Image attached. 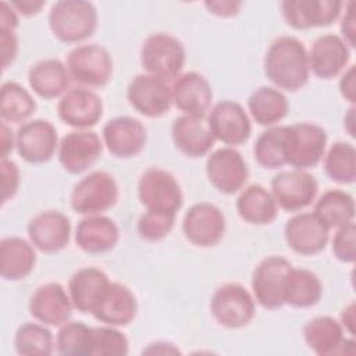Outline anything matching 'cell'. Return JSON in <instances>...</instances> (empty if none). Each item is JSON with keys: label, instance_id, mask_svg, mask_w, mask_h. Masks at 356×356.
Wrapping results in <instances>:
<instances>
[{"label": "cell", "instance_id": "6da1fadb", "mask_svg": "<svg viewBox=\"0 0 356 356\" xmlns=\"http://www.w3.org/2000/svg\"><path fill=\"white\" fill-rule=\"evenodd\" d=\"M263 68L277 89L298 92L309 82L310 76L307 50L303 42L289 35L278 36L264 54Z\"/></svg>", "mask_w": 356, "mask_h": 356}, {"label": "cell", "instance_id": "7a4b0ae2", "mask_svg": "<svg viewBox=\"0 0 356 356\" xmlns=\"http://www.w3.org/2000/svg\"><path fill=\"white\" fill-rule=\"evenodd\" d=\"M96 7L83 0L56 1L49 13V26L54 38L64 43H79L90 38L97 28Z\"/></svg>", "mask_w": 356, "mask_h": 356}, {"label": "cell", "instance_id": "3957f363", "mask_svg": "<svg viewBox=\"0 0 356 356\" xmlns=\"http://www.w3.org/2000/svg\"><path fill=\"white\" fill-rule=\"evenodd\" d=\"M185 60L186 54L182 42L167 32L149 35L140 47L143 70L165 81L177 79L181 75Z\"/></svg>", "mask_w": 356, "mask_h": 356}, {"label": "cell", "instance_id": "277c9868", "mask_svg": "<svg viewBox=\"0 0 356 356\" xmlns=\"http://www.w3.org/2000/svg\"><path fill=\"white\" fill-rule=\"evenodd\" d=\"M118 200L115 178L106 171H93L79 179L70 195L71 209L76 214L95 216L111 209Z\"/></svg>", "mask_w": 356, "mask_h": 356}, {"label": "cell", "instance_id": "5b68a950", "mask_svg": "<svg viewBox=\"0 0 356 356\" xmlns=\"http://www.w3.org/2000/svg\"><path fill=\"white\" fill-rule=\"evenodd\" d=\"M65 67L74 82L89 88L107 85L114 70L111 54L97 43L74 47L67 56Z\"/></svg>", "mask_w": 356, "mask_h": 356}, {"label": "cell", "instance_id": "8992f818", "mask_svg": "<svg viewBox=\"0 0 356 356\" xmlns=\"http://www.w3.org/2000/svg\"><path fill=\"white\" fill-rule=\"evenodd\" d=\"M138 197L146 210L171 214H177L184 203L182 189L177 178L157 167L147 168L140 174Z\"/></svg>", "mask_w": 356, "mask_h": 356}, {"label": "cell", "instance_id": "52a82bcc", "mask_svg": "<svg viewBox=\"0 0 356 356\" xmlns=\"http://www.w3.org/2000/svg\"><path fill=\"white\" fill-rule=\"evenodd\" d=\"M210 312L220 325L236 330L246 327L253 320L256 303L245 286L229 282L216 289L210 300Z\"/></svg>", "mask_w": 356, "mask_h": 356}, {"label": "cell", "instance_id": "ba28073f", "mask_svg": "<svg viewBox=\"0 0 356 356\" xmlns=\"http://www.w3.org/2000/svg\"><path fill=\"white\" fill-rule=\"evenodd\" d=\"M327 132L313 122H298L288 125L286 164L295 170H309L316 167L327 147Z\"/></svg>", "mask_w": 356, "mask_h": 356}, {"label": "cell", "instance_id": "9c48e42d", "mask_svg": "<svg viewBox=\"0 0 356 356\" xmlns=\"http://www.w3.org/2000/svg\"><path fill=\"white\" fill-rule=\"evenodd\" d=\"M292 268L289 260L282 256H268L253 270L252 291L254 300L264 309H281L284 302V284Z\"/></svg>", "mask_w": 356, "mask_h": 356}, {"label": "cell", "instance_id": "30bf717a", "mask_svg": "<svg viewBox=\"0 0 356 356\" xmlns=\"http://www.w3.org/2000/svg\"><path fill=\"white\" fill-rule=\"evenodd\" d=\"M127 100L134 110L149 118L164 115L172 104V86L150 74H139L127 88Z\"/></svg>", "mask_w": 356, "mask_h": 356}, {"label": "cell", "instance_id": "8fae6325", "mask_svg": "<svg viewBox=\"0 0 356 356\" xmlns=\"http://www.w3.org/2000/svg\"><path fill=\"white\" fill-rule=\"evenodd\" d=\"M318 184L305 170L281 171L271 179V195L278 207L285 211H300L316 199Z\"/></svg>", "mask_w": 356, "mask_h": 356}, {"label": "cell", "instance_id": "7c38bea8", "mask_svg": "<svg viewBox=\"0 0 356 356\" xmlns=\"http://www.w3.org/2000/svg\"><path fill=\"white\" fill-rule=\"evenodd\" d=\"M57 149V131L47 120H29L17 129L15 150L29 164L47 163Z\"/></svg>", "mask_w": 356, "mask_h": 356}, {"label": "cell", "instance_id": "4fadbf2b", "mask_svg": "<svg viewBox=\"0 0 356 356\" xmlns=\"http://www.w3.org/2000/svg\"><path fill=\"white\" fill-rule=\"evenodd\" d=\"M222 211L207 202L192 204L184 216L182 232L192 245L199 248L216 246L225 234Z\"/></svg>", "mask_w": 356, "mask_h": 356}, {"label": "cell", "instance_id": "5bb4252c", "mask_svg": "<svg viewBox=\"0 0 356 356\" xmlns=\"http://www.w3.org/2000/svg\"><path fill=\"white\" fill-rule=\"evenodd\" d=\"M206 174L214 189L225 195H234L245 186L249 170L238 150L234 147H221L209 154Z\"/></svg>", "mask_w": 356, "mask_h": 356}, {"label": "cell", "instance_id": "9a60e30c", "mask_svg": "<svg viewBox=\"0 0 356 356\" xmlns=\"http://www.w3.org/2000/svg\"><path fill=\"white\" fill-rule=\"evenodd\" d=\"M103 152L100 136L89 129L68 132L58 143L57 156L61 167L70 174H81L92 167Z\"/></svg>", "mask_w": 356, "mask_h": 356}, {"label": "cell", "instance_id": "2e32d148", "mask_svg": "<svg viewBox=\"0 0 356 356\" xmlns=\"http://www.w3.org/2000/svg\"><path fill=\"white\" fill-rule=\"evenodd\" d=\"M207 124L214 139L229 146L245 143L252 132L249 115L243 107L234 100L216 103L209 111Z\"/></svg>", "mask_w": 356, "mask_h": 356}, {"label": "cell", "instance_id": "e0dca14e", "mask_svg": "<svg viewBox=\"0 0 356 356\" xmlns=\"http://www.w3.org/2000/svg\"><path fill=\"white\" fill-rule=\"evenodd\" d=\"M343 3L338 0H284L281 13L285 22L296 29L330 26L342 13Z\"/></svg>", "mask_w": 356, "mask_h": 356}, {"label": "cell", "instance_id": "ac0fdd59", "mask_svg": "<svg viewBox=\"0 0 356 356\" xmlns=\"http://www.w3.org/2000/svg\"><path fill=\"white\" fill-rule=\"evenodd\" d=\"M102 136L107 150L118 159L138 156L147 142L145 125L139 120L128 115L108 120L103 127Z\"/></svg>", "mask_w": 356, "mask_h": 356}, {"label": "cell", "instance_id": "d6986e66", "mask_svg": "<svg viewBox=\"0 0 356 356\" xmlns=\"http://www.w3.org/2000/svg\"><path fill=\"white\" fill-rule=\"evenodd\" d=\"M28 309L29 314L39 323L61 327L71 318L74 305L68 289L58 282H47L31 295Z\"/></svg>", "mask_w": 356, "mask_h": 356}, {"label": "cell", "instance_id": "ffe728a7", "mask_svg": "<svg viewBox=\"0 0 356 356\" xmlns=\"http://www.w3.org/2000/svg\"><path fill=\"white\" fill-rule=\"evenodd\" d=\"M303 338L307 346L318 356L353 355L355 341L345 338L343 328L331 316H318L303 327Z\"/></svg>", "mask_w": 356, "mask_h": 356}, {"label": "cell", "instance_id": "44dd1931", "mask_svg": "<svg viewBox=\"0 0 356 356\" xmlns=\"http://www.w3.org/2000/svg\"><path fill=\"white\" fill-rule=\"evenodd\" d=\"M309 68L320 79H332L342 74L350 61V47L335 33L318 36L307 53Z\"/></svg>", "mask_w": 356, "mask_h": 356}, {"label": "cell", "instance_id": "7402d4cb", "mask_svg": "<svg viewBox=\"0 0 356 356\" xmlns=\"http://www.w3.org/2000/svg\"><path fill=\"white\" fill-rule=\"evenodd\" d=\"M57 114L64 124L76 129H88L100 121L103 102L88 88L68 89L57 104Z\"/></svg>", "mask_w": 356, "mask_h": 356}, {"label": "cell", "instance_id": "603a6c76", "mask_svg": "<svg viewBox=\"0 0 356 356\" xmlns=\"http://www.w3.org/2000/svg\"><path fill=\"white\" fill-rule=\"evenodd\" d=\"M284 236L295 253L313 256L325 249L330 229L313 213H298L286 221Z\"/></svg>", "mask_w": 356, "mask_h": 356}, {"label": "cell", "instance_id": "cb8c5ba5", "mask_svg": "<svg viewBox=\"0 0 356 356\" xmlns=\"http://www.w3.org/2000/svg\"><path fill=\"white\" fill-rule=\"evenodd\" d=\"M31 243L43 253L63 250L71 238L70 218L57 210H46L36 214L26 227Z\"/></svg>", "mask_w": 356, "mask_h": 356}, {"label": "cell", "instance_id": "d4e9b609", "mask_svg": "<svg viewBox=\"0 0 356 356\" xmlns=\"http://www.w3.org/2000/svg\"><path fill=\"white\" fill-rule=\"evenodd\" d=\"M171 136L175 147L185 156L197 159L206 156L216 139L209 128L206 115H181L171 125Z\"/></svg>", "mask_w": 356, "mask_h": 356}, {"label": "cell", "instance_id": "484cf974", "mask_svg": "<svg viewBox=\"0 0 356 356\" xmlns=\"http://www.w3.org/2000/svg\"><path fill=\"white\" fill-rule=\"evenodd\" d=\"M211 100L213 90L209 81L196 71L181 74L172 83V103L185 115H206Z\"/></svg>", "mask_w": 356, "mask_h": 356}, {"label": "cell", "instance_id": "4316f807", "mask_svg": "<svg viewBox=\"0 0 356 356\" xmlns=\"http://www.w3.org/2000/svg\"><path fill=\"white\" fill-rule=\"evenodd\" d=\"M120 229L114 220L103 214L83 217L75 229L76 246L89 254H102L115 248Z\"/></svg>", "mask_w": 356, "mask_h": 356}, {"label": "cell", "instance_id": "83f0119b", "mask_svg": "<svg viewBox=\"0 0 356 356\" xmlns=\"http://www.w3.org/2000/svg\"><path fill=\"white\" fill-rule=\"evenodd\" d=\"M138 313V302L132 291L120 282H111L93 310L92 316L111 327H125L134 321Z\"/></svg>", "mask_w": 356, "mask_h": 356}, {"label": "cell", "instance_id": "f1b7e54d", "mask_svg": "<svg viewBox=\"0 0 356 356\" xmlns=\"http://www.w3.org/2000/svg\"><path fill=\"white\" fill-rule=\"evenodd\" d=\"M111 281L96 267H83L75 271L68 281V293L74 309L81 313H93Z\"/></svg>", "mask_w": 356, "mask_h": 356}, {"label": "cell", "instance_id": "f546056e", "mask_svg": "<svg viewBox=\"0 0 356 356\" xmlns=\"http://www.w3.org/2000/svg\"><path fill=\"white\" fill-rule=\"evenodd\" d=\"M35 246L21 236H6L0 241V274L7 281L26 278L35 268Z\"/></svg>", "mask_w": 356, "mask_h": 356}, {"label": "cell", "instance_id": "4dcf8cb0", "mask_svg": "<svg viewBox=\"0 0 356 356\" xmlns=\"http://www.w3.org/2000/svg\"><path fill=\"white\" fill-rule=\"evenodd\" d=\"M28 82L33 93L43 99L64 95L71 83L67 67L57 58H46L33 64L28 72Z\"/></svg>", "mask_w": 356, "mask_h": 356}, {"label": "cell", "instance_id": "1f68e13d", "mask_svg": "<svg viewBox=\"0 0 356 356\" xmlns=\"http://www.w3.org/2000/svg\"><path fill=\"white\" fill-rule=\"evenodd\" d=\"M235 206L239 217L253 225L271 224L278 216V206L271 192L259 184L242 189Z\"/></svg>", "mask_w": 356, "mask_h": 356}, {"label": "cell", "instance_id": "d6a6232c", "mask_svg": "<svg viewBox=\"0 0 356 356\" xmlns=\"http://www.w3.org/2000/svg\"><path fill=\"white\" fill-rule=\"evenodd\" d=\"M323 296V284L310 270L292 267L284 284V302L296 309L317 305Z\"/></svg>", "mask_w": 356, "mask_h": 356}, {"label": "cell", "instance_id": "836d02e7", "mask_svg": "<svg viewBox=\"0 0 356 356\" xmlns=\"http://www.w3.org/2000/svg\"><path fill=\"white\" fill-rule=\"evenodd\" d=\"M248 108L252 118L259 125L274 127L286 117L289 103L286 96L280 89L261 86L250 95Z\"/></svg>", "mask_w": 356, "mask_h": 356}, {"label": "cell", "instance_id": "e575fe53", "mask_svg": "<svg viewBox=\"0 0 356 356\" xmlns=\"http://www.w3.org/2000/svg\"><path fill=\"white\" fill-rule=\"evenodd\" d=\"M313 214L328 228H339L355 220L353 196L341 189L325 191L314 204Z\"/></svg>", "mask_w": 356, "mask_h": 356}, {"label": "cell", "instance_id": "d590c367", "mask_svg": "<svg viewBox=\"0 0 356 356\" xmlns=\"http://www.w3.org/2000/svg\"><path fill=\"white\" fill-rule=\"evenodd\" d=\"M288 125H274L263 131L254 142L253 156L257 164L267 170H277L286 164Z\"/></svg>", "mask_w": 356, "mask_h": 356}, {"label": "cell", "instance_id": "8d00e7d4", "mask_svg": "<svg viewBox=\"0 0 356 356\" xmlns=\"http://www.w3.org/2000/svg\"><path fill=\"white\" fill-rule=\"evenodd\" d=\"M33 96L18 82L7 81L0 90V117L3 122H26L36 111Z\"/></svg>", "mask_w": 356, "mask_h": 356}, {"label": "cell", "instance_id": "74e56055", "mask_svg": "<svg viewBox=\"0 0 356 356\" xmlns=\"http://www.w3.org/2000/svg\"><path fill=\"white\" fill-rule=\"evenodd\" d=\"M14 349L21 356H49L54 349L53 334L46 324L24 323L15 331Z\"/></svg>", "mask_w": 356, "mask_h": 356}, {"label": "cell", "instance_id": "f35d334b", "mask_svg": "<svg viewBox=\"0 0 356 356\" xmlns=\"http://www.w3.org/2000/svg\"><path fill=\"white\" fill-rule=\"evenodd\" d=\"M324 171L338 184H352L356 179V149L349 142H335L324 156Z\"/></svg>", "mask_w": 356, "mask_h": 356}, {"label": "cell", "instance_id": "ab89813d", "mask_svg": "<svg viewBox=\"0 0 356 356\" xmlns=\"http://www.w3.org/2000/svg\"><path fill=\"white\" fill-rule=\"evenodd\" d=\"M92 327L81 321H67L56 337V352L63 356L90 355Z\"/></svg>", "mask_w": 356, "mask_h": 356}, {"label": "cell", "instance_id": "60d3db41", "mask_svg": "<svg viewBox=\"0 0 356 356\" xmlns=\"http://www.w3.org/2000/svg\"><path fill=\"white\" fill-rule=\"evenodd\" d=\"M129 350L128 338L117 327H92L93 356H125Z\"/></svg>", "mask_w": 356, "mask_h": 356}, {"label": "cell", "instance_id": "b9f144b4", "mask_svg": "<svg viewBox=\"0 0 356 356\" xmlns=\"http://www.w3.org/2000/svg\"><path fill=\"white\" fill-rule=\"evenodd\" d=\"M19 24L17 11L10 3H0V40H1V56L3 68L6 70L18 54V38L15 29Z\"/></svg>", "mask_w": 356, "mask_h": 356}, {"label": "cell", "instance_id": "7bdbcfd3", "mask_svg": "<svg viewBox=\"0 0 356 356\" xmlns=\"http://www.w3.org/2000/svg\"><path fill=\"white\" fill-rule=\"evenodd\" d=\"M175 216L177 214L146 210L136 224L139 236L147 242H159L164 239L174 228Z\"/></svg>", "mask_w": 356, "mask_h": 356}, {"label": "cell", "instance_id": "ee69618b", "mask_svg": "<svg viewBox=\"0 0 356 356\" xmlns=\"http://www.w3.org/2000/svg\"><path fill=\"white\" fill-rule=\"evenodd\" d=\"M356 225L355 221L337 228L332 238V253L342 263H353L356 259Z\"/></svg>", "mask_w": 356, "mask_h": 356}, {"label": "cell", "instance_id": "f6af8a7d", "mask_svg": "<svg viewBox=\"0 0 356 356\" xmlns=\"http://www.w3.org/2000/svg\"><path fill=\"white\" fill-rule=\"evenodd\" d=\"M0 175H1V202L13 199L18 192L21 184V175L18 165L10 159H1L0 161Z\"/></svg>", "mask_w": 356, "mask_h": 356}, {"label": "cell", "instance_id": "bcb514c9", "mask_svg": "<svg viewBox=\"0 0 356 356\" xmlns=\"http://www.w3.org/2000/svg\"><path fill=\"white\" fill-rule=\"evenodd\" d=\"M355 1L345 4V13L341 19V33L342 39L349 47H355Z\"/></svg>", "mask_w": 356, "mask_h": 356}, {"label": "cell", "instance_id": "7dc6e473", "mask_svg": "<svg viewBox=\"0 0 356 356\" xmlns=\"http://www.w3.org/2000/svg\"><path fill=\"white\" fill-rule=\"evenodd\" d=\"M339 92L345 100L355 104L356 102V68L355 65H349L348 70L343 71L339 79Z\"/></svg>", "mask_w": 356, "mask_h": 356}, {"label": "cell", "instance_id": "c3c4849f", "mask_svg": "<svg viewBox=\"0 0 356 356\" xmlns=\"http://www.w3.org/2000/svg\"><path fill=\"white\" fill-rule=\"evenodd\" d=\"M204 6L210 14H214L222 18H229V17H235L239 13L242 3L229 1V0H217V1L213 0V1H206Z\"/></svg>", "mask_w": 356, "mask_h": 356}, {"label": "cell", "instance_id": "681fc988", "mask_svg": "<svg viewBox=\"0 0 356 356\" xmlns=\"http://www.w3.org/2000/svg\"><path fill=\"white\" fill-rule=\"evenodd\" d=\"M11 7L24 17H32L40 13V10L46 6V1H36V0H21V1H10Z\"/></svg>", "mask_w": 356, "mask_h": 356}, {"label": "cell", "instance_id": "f907efd6", "mask_svg": "<svg viewBox=\"0 0 356 356\" xmlns=\"http://www.w3.org/2000/svg\"><path fill=\"white\" fill-rule=\"evenodd\" d=\"M0 143H1V159H8V154L15 147V134L11 131V128L1 122L0 127Z\"/></svg>", "mask_w": 356, "mask_h": 356}, {"label": "cell", "instance_id": "816d5d0a", "mask_svg": "<svg viewBox=\"0 0 356 356\" xmlns=\"http://www.w3.org/2000/svg\"><path fill=\"white\" fill-rule=\"evenodd\" d=\"M356 306L355 302H350L348 306H345L341 312V325L343 328V331H348L352 337L356 335V330H355V324H356Z\"/></svg>", "mask_w": 356, "mask_h": 356}, {"label": "cell", "instance_id": "f5cc1de1", "mask_svg": "<svg viewBox=\"0 0 356 356\" xmlns=\"http://www.w3.org/2000/svg\"><path fill=\"white\" fill-rule=\"evenodd\" d=\"M143 353H152V355H174V353H179V349L175 348L172 343L168 342H154L150 343Z\"/></svg>", "mask_w": 356, "mask_h": 356}, {"label": "cell", "instance_id": "db71d44e", "mask_svg": "<svg viewBox=\"0 0 356 356\" xmlns=\"http://www.w3.org/2000/svg\"><path fill=\"white\" fill-rule=\"evenodd\" d=\"M353 121H355V107L352 106V107L348 110V114H346L345 118H343V127L346 128V131H348V134H349L350 136H355Z\"/></svg>", "mask_w": 356, "mask_h": 356}]
</instances>
